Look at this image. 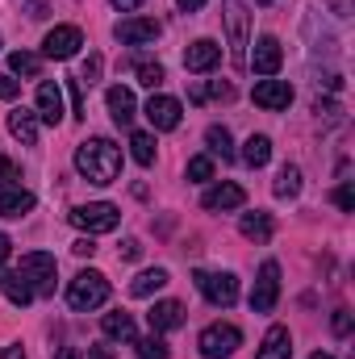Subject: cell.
<instances>
[{
    "mask_svg": "<svg viewBox=\"0 0 355 359\" xmlns=\"http://www.w3.org/2000/svg\"><path fill=\"white\" fill-rule=\"evenodd\" d=\"M76 172L88 184H113L121 176V147L109 138H88L76 147Z\"/></svg>",
    "mask_w": 355,
    "mask_h": 359,
    "instance_id": "obj_1",
    "label": "cell"
},
{
    "mask_svg": "<svg viewBox=\"0 0 355 359\" xmlns=\"http://www.w3.org/2000/svg\"><path fill=\"white\" fill-rule=\"evenodd\" d=\"M109 301V280L100 276V271H80V276H72V284H67V305L76 309V313H88V309H100Z\"/></svg>",
    "mask_w": 355,
    "mask_h": 359,
    "instance_id": "obj_2",
    "label": "cell"
},
{
    "mask_svg": "<svg viewBox=\"0 0 355 359\" xmlns=\"http://www.w3.org/2000/svg\"><path fill=\"white\" fill-rule=\"evenodd\" d=\"M196 347H201L205 359H230L239 347H243V330H239L234 322H213V326L201 330Z\"/></svg>",
    "mask_w": 355,
    "mask_h": 359,
    "instance_id": "obj_3",
    "label": "cell"
},
{
    "mask_svg": "<svg viewBox=\"0 0 355 359\" xmlns=\"http://www.w3.org/2000/svg\"><path fill=\"white\" fill-rule=\"evenodd\" d=\"M67 222H72L76 230H84V234H109V230H117L121 213H117V205H109V201H92V205H76V209L67 213Z\"/></svg>",
    "mask_w": 355,
    "mask_h": 359,
    "instance_id": "obj_4",
    "label": "cell"
},
{
    "mask_svg": "<svg viewBox=\"0 0 355 359\" xmlns=\"http://www.w3.org/2000/svg\"><path fill=\"white\" fill-rule=\"evenodd\" d=\"M21 276H25V284L34 288V297H51V292H55L59 264H55V255H46V251H29V255H21Z\"/></svg>",
    "mask_w": 355,
    "mask_h": 359,
    "instance_id": "obj_5",
    "label": "cell"
},
{
    "mask_svg": "<svg viewBox=\"0 0 355 359\" xmlns=\"http://www.w3.org/2000/svg\"><path fill=\"white\" fill-rule=\"evenodd\" d=\"M192 280H196V288H201V297H205L209 305L230 309V305L239 301V280H234L230 271H192Z\"/></svg>",
    "mask_w": 355,
    "mask_h": 359,
    "instance_id": "obj_6",
    "label": "cell"
},
{
    "mask_svg": "<svg viewBox=\"0 0 355 359\" xmlns=\"http://www.w3.org/2000/svg\"><path fill=\"white\" fill-rule=\"evenodd\" d=\"M226 34H230V59L243 67L247 46H251V29H247V8L239 0H226Z\"/></svg>",
    "mask_w": 355,
    "mask_h": 359,
    "instance_id": "obj_7",
    "label": "cell"
},
{
    "mask_svg": "<svg viewBox=\"0 0 355 359\" xmlns=\"http://www.w3.org/2000/svg\"><path fill=\"white\" fill-rule=\"evenodd\" d=\"M276 301H280V264L267 259L264 268H260L255 288H251V313H272Z\"/></svg>",
    "mask_w": 355,
    "mask_h": 359,
    "instance_id": "obj_8",
    "label": "cell"
},
{
    "mask_svg": "<svg viewBox=\"0 0 355 359\" xmlns=\"http://www.w3.org/2000/svg\"><path fill=\"white\" fill-rule=\"evenodd\" d=\"M84 46V34L76 25H55L46 38H42V55L46 59H76Z\"/></svg>",
    "mask_w": 355,
    "mask_h": 359,
    "instance_id": "obj_9",
    "label": "cell"
},
{
    "mask_svg": "<svg viewBox=\"0 0 355 359\" xmlns=\"http://www.w3.org/2000/svg\"><path fill=\"white\" fill-rule=\"evenodd\" d=\"M251 100H255L260 109H267V113H280V109H288V104H293V84H288V80L267 76V80H260V84L251 88Z\"/></svg>",
    "mask_w": 355,
    "mask_h": 359,
    "instance_id": "obj_10",
    "label": "cell"
},
{
    "mask_svg": "<svg viewBox=\"0 0 355 359\" xmlns=\"http://www.w3.org/2000/svg\"><path fill=\"white\" fill-rule=\"evenodd\" d=\"M201 205H205L209 213H230V209H243V205H247V192H243V184H230V180H222V184L205 188Z\"/></svg>",
    "mask_w": 355,
    "mask_h": 359,
    "instance_id": "obj_11",
    "label": "cell"
},
{
    "mask_svg": "<svg viewBox=\"0 0 355 359\" xmlns=\"http://www.w3.org/2000/svg\"><path fill=\"white\" fill-rule=\"evenodd\" d=\"M247 63L255 67V76H276L280 72V63H284V50H280V38H272V34H264V38H255V50L247 55Z\"/></svg>",
    "mask_w": 355,
    "mask_h": 359,
    "instance_id": "obj_12",
    "label": "cell"
},
{
    "mask_svg": "<svg viewBox=\"0 0 355 359\" xmlns=\"http://www.w3.org/2000/svg\"><path fill=\"white\" fill-rule=\"evenodd\" d=\"M155 38H159V21L155 17H126L117 25V42H126V46H147Z\"/></svg>",
    "mask_w": 355,
    "mask_h": 359,
    "instance_id": "obj_13",
    "label": "cell"
},
{
    "mask_svg": "<svg viewBox=\"0 0 355 359\" xmlns=\"http://www.w3.org/2000/svg\"><path fill=\"white\" fill-rule=\"evenodd\" d=\"M222 63V46L213 38H196L188 50H184V67L188 72H213Z\"/></svg>",
    "mask_w": 355,
    "mask_h": 359,
    "instance_id": "obj_14",
    "label": "cell"
},
{
    "mask_svg": "<svg viewBox=\"0 0 355 359\" xmlns=\"http://www.w3.org/2000/svg\"><path fill=\"white\" fill-rule=\"evenodd\" d=\"M38 121L42 126H59L63 121V88L55 80H42L38 84Z\"/></svg>",
    "mask_w": 355,
    "mask_h": 359,
    "instance_id": "obj_15",
    "label": "cell"
},
{
    "mask_svg": "<svg viewBox=\"0 0 355 359\" xmlns=\"http://www.w3.org/2000/svg\"><path fill=\"white\" fill-rule=\"evenodd\" d=\"M180 117H184V109H180L176 96H151V100H147V121H151L155 130H176Z\"/></svg>",
    "mask_w": 355,
    "mask_h": 359,
    "instance_id": "obj_16",
    "label": "cell"
},
{
    "mask_svg": "<svg viewBox=\"0 0 355 359\" xmlns=\"http://www.w3.org/2000/svg\"><path fill=\"white\" fill-rule=\"evenodd\" d=\"M38 113H29V109H13L8 113V134L21 142V147H38Z\"/></svg>",
    "mask_w": 355,
    "mask_h": 359,
    "instance_id": "obj_17",
    "label": "cell"
},
{
    "mask_svg": "<svg viewBox=\"0 0 355 359\" xmlns=\"http://www.w3.org/2000/svg\"><path fill=\"white\" fill-rule=\"evenodd\" d=\"M105 104H109V117L117 121V126H130L134 121V92L130 88H121V84H113V88L105 92Z\"/></svg>",
    "mask_w": 355,
    "mask_h": 359,
    "instance_id": "obj_18",
    "label": "cell"
},
{
    "mask_svg": "<svg viewBox=\"0 0 355 359\" xmlns=\"http://www.w3.org/2000/svg\"><path fill=\"white\" fill-rule=\"evenodd\" d=\"M147 318H151V330H155V334L176 330V326H184V305H180V301H155Z\"/></svg>",
    "mask_w": 355,
    "mask_h": 359,
    "instance_id": "obj_19",
    "label": "cell"
},
{
    "mask_svg": "<svg viewBox=\"0 0 355 359\" xmlns=\"http://www.w3.org/2000/svg\"><path fill=\"white\" fill-rule=\"evenodd\" d=\"M38 201H34V192L29 188H0V217H25L29 209H34Z\"/></svg>",
    "mask_w": 355,
    "mask_h": 359,
    "instance_id": "obj_20",
    "label": "cell"
},
{
    "mask_svg": "<svg viewBox=\"0 0 355 359\" xmlns=\"http://www.w3.org/2000/svg\"><path fill=\"white\" fill-rule=\"evenodd\" d=\"M255 359H293V334H288V326H272L264 334V347L255 351Z\"/></svg>",
    "mask_w": 355,
    "mask_h": 359,
    "instance_id": "obj_21",
    "label": "cell"
},
{
    "mask_svg": "<svg viewBox=\"0 0 355 359\" xmlns=\"http://www.w3.org/2000/svg\"><path fill=\"white\" fill-rule=\"evenodd\" d=\"M100 330H105V339H113V343H134V339H138V334H134V318H130L126 309L105 313V318H100Z\"/></svg>",
    "mask_w": 355,
    "mask_h": 359,
    "instance_id": "obj_22",
    "label": "cell"
},
{
    "mask_svg": "<svg viewBox=\"0 0 355 359\" xmlns=\"http://www.w3.org/2000/svg\"><path fill=\"white\" fill-rule=\"evenodd\" d=\"M239 230H243V238H251V243H267L272 234H276V222H272V213H243L239 217Z\"/></svg>",
    "mask_w": 355,
    "mask_h": 359,
    "instance_id": "obj_23",
    "label": "cell"
},
{
    "mask_svg": "<svg viewBox=\"0 0 355 359\" xmlns=\"http://www.w3.org/2000/svg\"><path fill=\"white\" fill-rule=\"evenodd\" d=\"M0 292H4L17 309H25V305L34 301V288L25 284V276H21V271H0Z\"/></svg>",
    "mask_w": 355,
    "mask_h": 359,
    "instance_id": "obj_24",
    "label": "cell"
},
{
    "mask_svg": "<svg viewBox=\"0 0 355 359\" xmlns=\"http://www.w3.org/2000/svg\"><path fill=\"white\" fill-rule=\"evenodd\" d=\"M163 284H168V271L163 268H147V271H138V276L130 280V297H155Z\"/></svg>",
    "mask_w": 355,
    "mask_h": 359,
    "instance_id": "obj_25",
    "label": "cell"
},
{
    "mask_svg": "<svg viewBox=\"0 0 355 359\" xmlns=\"http://www.w3.org/2000/svg\"><path fill=\"white\" fill-rule=\"evenodd\" d=\"M239 155H243V163H247V168H264L267 159H272V138H267V134H251V138L243 142V151H239Z\"/></svg>",
    "mask_w": 355,
    "mask_h": 359,
    "instance_id": "obj_26",
    "label": "cell"
},
{
    "mask_svg": "<svg viewBox=\"0 0 355 359\" xmlns=\"http://www.w3.org/2000/svg\"><path fill=\"white\" fill-rule=\"evenodd\" d=\"M272 192H276L280 201H293V196L301 192V168H297V163H284V168L276 172V184H272Z\"/></svg>",
    "mask_w": 355,
    "mask_h": 359,
    "instance_id": "obj_27",
    "label": "cell"
},
{
    "mask_svg": "<svg viewBox=\"0 0 355 359\" xmlns=\"http://www.w3.org/2000/svg\"><path fill=\"white\" fill-rule=\"evenodd\" d=\"M205 142H209V155H222V159H234V138L226 126H209L205 130Z\"/></svg>",
    "mask_w": 355,
    "mask_h": 359,
    "instance_id": "obj_28",
    "label": "cell"
},
{
    "mask_svg": "<svg viewBox=\"0 0 355 359\" xmlns=\"http://www.w3.org/2000/svg\"><path fill=\"white\" fill-rule=\"evenodd\" d=\"M130 155H134V163L151 168V163H155V138L142 134V130H134V134H130Z\"/></svg>",
    "mask_w": 355,
    "mask_h": 359,
    "instance_id": "obj_29",
    "label": "cell"
},
{
    "mask_svg": "<svg viewBox=\"0 0 355 359\" xmlns=\"http://www.w3.org/2000/svg\"><path fill=\"white\" fill-rule=\"evenodd\" d=\"M8 67H13V76H29V80H34V76L42 72V59L29 55V50H13V55H8Z\"/></svg>",
    "mask_w": 355,
    "mask_h": 359,
    "instance_id": "obj_30",
    "label": "cell"
},
{
    "mask_svg": "<svg viewBox=\"0 0 355 359\" xmlns=\"http://www.w3.org/2000/svg\"><path fill=\"white\" fill-rule=\"evenodd\" d=\"M134 347H138V355H142V359H168V355H172V351H168V343H163L155 330H151L147 339H134Z\"/></svg>",
    "mask_w": 355,
    "mask_h": 359,
    "instance_id": "obj_31",
    "label": "cell"
},
{
    "mask_svg": "<svg viewBox=\"0 0 355 359\" xmlns=\"http://www.w3.org/2000/svg\"><path fill=\"white\" fill-rule=\"evenodd\" d=\"M134 76H138L142 88H159L163 84V67L159 63H134Z\"/></svg>",
    "mask_w": 355,
    "mask_h": 359,
    "instance_id": "obj_32",
    "label": "cell"
},
{
    "mask_svg": "<svg viewBox=\"0 0 355 359\" xmlns=\"http://www.w3.org/2000/svg\"><path fill=\"white\" fill-rule=\"evenodd\" d=\"M188 180H196V184L213 180V159H209V155H192V159H188Z\"/></svg>",
    "mask_w": 355,
    "mask_h": 359,
    "instance_id": "obj_33",
    "label": "cell"
},
{
    "mask_svg": "<svg viewBox=\"0 0 355 359\" xmlns=\"http://www.w3.org/2000/svg\"><path fill=\"white\" fill-rule=\"evenodd\" d=\"M209 96H222V100H226V96H230V84H209V88H205V84H196V88H192V100H196V104H201V100H209Z\"/></svg>",
    "mask_w": 355,
    "mask_h": 359,
    "instance_id": "obj_34",
    "label": "cell"
},
{
    "mask_svg": "<svg viewBox=\"0 0 355 359\" xmlns=\"http://www.w3.org/2000/svg\"><path fill=\"white\" fill-rule=\"evenodd\" d=\"M17 180H21V172H17V163L0 155V188H17Z\"/></svg>",
    "mask_w": 355,
    "mask_h": 359,
    "instance_id": "obj_35",
    "label": "cell"
},
{
    "mask_svg": "<svg viewBox=\"0 0 355 359\" xmlns=\"http://www.w3.org/2000/svg\"><path fill=\"white\" fill-rule=\"evenodd\" d=\"M335 205H339L343 213H351L355 209V188L351 184H339V188H335Z\"/></svg>",
    "mask_w": 355,
    "mask_h": 359,
    "instance_id": "obj_36",
    "label": "cell"
},
{
    "mask_svg": "<svg viewBox=\"0 0 355 359\" xmlns=\"http://www.w3.org/2000/svg\"><path fill=\"white\" fill-rule=\"evenodd\" d=\"M330 326H335V334H339V339H347V334H351V313H347V309H335Z\"/></svg>",
    "mask_w": 355,
    "mask_h": 359,
    "instance_id": "obj_37",
    "label": "cell"
},
{
    "mask_svg": "<svg viewBox=\"0 0 355 359\" xmlns=\"http://www.w3.org/2000/svg\"><path fill=\"white\" fill-rule=\"evenodd\" d=\"M17 92H21V80H13V76H0V100H17Z\"/></svg>",
    "mask_w": 355,
    "mask_h": 359,
    "instance_id": "obj_38",
    "label": "cell"
},
{
    "mask_svg": "<svg viewBox=\"0 0 355 359\" xmlns=\"http://www.w3.org/2000/svg\"><path fill=\"white\" fill-rule=\"evenodd\" d=\"M96 76H100V55H92L88 63H84V76H80V84H92Z\"/></svg>",
    "mask_w": 355,
    "mask_h": 359,
    "instance_id": "obj_39",
    "label": "cell"
},
{
    "mask_svg": "<svg viewBox=\"0 0 355 359\" xmlns=\"http://www.w3.org/2000/svg\"><path fill=\"white\" fill-rule=\"evenodd\" d=\"M72 113L84 117V92H80V80H72Z\"/></svg>",
    "mask_w": 355,
    "mask_h": 359,
    "instance_id": "obj_40",
    "label": "cell"
},
{
    "mask_svg": "<svg viewBox=\"0 0 355 359\" xmlns=\"http://www.w3.org/2000/svg\"><path fill=\"white\" fill-rule=\"evenodd\" d=\"M121 255H126V259H138V255H142V243H138V238H126V243H121Z\"/></svg>",
    "mask_w": 355,
    "mask_h": 359,
    "instance_id": "obj_41",
    "label": "cell"
},
{
    "mask_svg": "<svg viewBox=\"0 0 355 359\" xmlns=\"http://www.w3.org/2000/svg\"><path fill=\"white\" fill-rule=\"evenodd\" d=\"M72 251H76L80 259H92V255H96V247H92V234H88V238H80V243H76Z\"/></svg>",
    "mask_w": 355,
    "mask_h": 359,
    "instance_id": "obj_42",
    "label": "cell"
},
{
    "mask_svg": "<svg viewBox=\"0 0 355 359\" xmlns=\"http://www.w3.org/2000/svg\"><path fill=\"white\" fill-rule=\"evenodd\" d=\"M8 255H13V243H8V234H0V268L8 264Z\"/></svg>",
    "mask_w": 355,
    "mask_h": 359,
    "instance_id": "obj_43",
    "label": "cell"
},
{
    "mask_svg": "<svg viewBox=\"0 0 355 359\" xmlns=\"http://www.w3.org/2000/svg\"><path fill=\"white\" fill-rule=\"evenodd\" d=\"M113 8H121V13H134V8H142V0H109Z\"/></svg>",
    "mask_w": 355,
    "mask_h": 359,
    "instance_id": "obj_44",
    "label": "cell"
},
{
    "mask_svg": "<svg viewBox=\"0 0 355 359\" xmlns=\"http://www.w3.org/2000/svg\"><path fill=\"white\" fill-rule=\"evenodd\" d=\"M176 4H180V13H196V8H205L209 0H176Z\"/></svg>",
    "mask_w": 355,
    "mask_h": 359,
    "instance_id": "obj_45",
    "label": "cell"
},
{
    "mask_svg": "<svg viewBox=\"0 0 355 359\" xmlns=\"http://www.w3.org/2000/svg\"><path fill=\"white\" fill-rule=\"evenodd\" d=\"M0 359H25V355H21V347H0Z\"/></svg>",
    "mask_w": 355,
    "mask_h": 359,
    "instance_id": "obj_46",
    "label": "cell"
},
{
    "mask_svg": "<svg viewBox=\"0 0 355 359\" xmlns=\"http://www.w3.org/2000/svg\"><path fill=\"white\" fill-rule=\"evenodd\" d=\"M109 355H113L109 347H92V351H88V359H109Z\"/></svg>",
    "mask_w": 355,
    "mask_h": 359,
    "instance_id": "obj_47",
    "label": "cell"
},
{
    "mask_svg": "<svg viewBox=\"0 0 355 359\" xmlns=\"http://www.w3.org/2000/svg\"><path fill=\"white\" fill-rule=\"evenodd\" d=\"M55 359H80V351H76V347H63V351H59Z\"/></svg>",
    "mask_w": 355,
    "mask_h": 359,
    "instance_id": "obj_48",
    "label": "cell"
},
{
    "mask_svg": "<svg viewBox=\"0 0 355 359\" xmlns=\"http://www.w3.org/2000/svg\"><path fill=\"white\" fill-rule=\"evenodd\" d=\"M335 8H339V17H347V0H335Z\"/></svg>",
    "mask_w": 355,
    "mask_h": 359,
    "instance_id": "obj_49",
    "label": "cell"
},
{
    "mask_svg": "<svg viewBox=\"0 0 355 359\" xmlns=\"http://www.w3.org/2000/svg\"><path fill=\"white\" fill-rule=\"evenodd\" d=\"M309 359H335V355H326V351H318V355H309Z\"/></svg>",
    "mask_w": 355,
    "mask_h": 359,
    "instance_id": "obj_50",
    "label": "cell"
},
{
    "mask_svg": "<svg viewBox=\"0 0 355 359\" xmlns=\"http://www.w3.org/2000/svg\"><path fill=\"white\" fill-rule=\"evenodd\" d=\"M260 4H272V0H260Z\"/></svg>",
    "mask_w": 355,
    "mask_h": 359,
    "instance_id": "obj_51",
    "label": "cell"
}]
</instances>
